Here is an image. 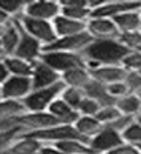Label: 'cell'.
Wrapping results in <instances>:
<instances>
[{
    "mask_svg": "<svg viewBox=\"0 0 141 154\" xmlns=\"http://www.w3.org/2000/svg\"><path fill=\"white\" fill-rule=\"evenodd\" d=\"M121 66L127 72H140L141 71V53L131 51V53L123 59Z\"/></svg>",
    "mask_w": 141,
    "mask_h": 154,
    "instance_id": "cell-34",
    "label": "cell"
},
{
    "mask_svg": "<svg viewBox=\"0 0 141 154\" xmlns=\"http://www.w3.org/2000/svg\"><path fill=\"white\" fill-rule=\"evenodd\" d=\"M95 38L87 31L69 35V37H58L52 45L43 46V53L46 51H68V53H81V51L89 46Z\"/></svg>",
    "mask_w": 141,
    "mask_h": 154,
    "instance_id": "cell-7",
    "label": "cell"
},
{
    "mask_svg": "<svg viewBox=\"0 0 141 154\" xmlns=\"http://www.w3.org/2000/svg\"><path fill=\"white\" fill-rule=\"evenodd\" d=\"M42 154H66V152L57 149V148L52 146V145H45V146L42 148Z\"/></svg>",
    "mask_w": 141,
    "mask_h": 154,
    "instance_id": "cell-41",
    "label": "cell"
},
{
    "mask_svg": "<svg viewBox=\"0 0 141 154\" xmlns=\"http://www.w3.org/2000/svg\"><path fill=\"white\" fill-rule=\"evenodd\" d=\"M52 25H54L57 37H69V35H75V34L87 31V22L72 20L69 17H65L63 14L55 17L52 20Z\"/></svg>",
    "mask_w": 141,
    "mask_h": 154,
    "instance_id": "cell-18",
    "label": "cell"
},
{
    "mask_svg": "<svg viewBox=\"0 0 141 154\" xmlns=\"http://www.w3.org/2000/svg\"><path fill=\"white\" fill-rule=\"evenodd\" d=\"M25 16L32 19H40L52 22L55 17L61 14L60 2H52V0H37V2H28L23 11Z\"/></svg>",
    "mask_w": 141,
    "mask_h": 154,
    "instance_id": "cell-11",
    "label": "cell"
},
{
    "mask_svg": "<svg viewBox=\"0 0 141 154\" xmlns=\"http://www.w3.org/2000/svg\"><path fill=\"white\" fill-rule=\"evenodd\" d=\"M19 123L23 128L25 133L42 131V130H48V128H52L57 125H63L49 111H40V112H28L26 111L19 117Z\"/></svg>",
    "mask_w": 141,
    "mask_h": 154,
    "instance_id": "cell-8",
    "label": "cell"
},
{
    "mask_svg": "<svg viewBox=\"0 0 141 154\" xmlns=\"http://www.w3.org/2000/svg\"><path fill=\"white\" fill-rule=\"evenodd\" d=\"M121 116H123V114L120 112V109H118L117 106H115V105H110V106H101V109L98 111V114L95 116V117L100 120L101 125L106 126V125L113 123L115 120H118Z\"/></svg>",
    "mask_w": 141,
    "mask_h": 154,
    "instance_id": "cell-30",
    "label": "cell"
},
{
    "mask_svg": "<svg viewBox=\"0 0 141 154\" xmlns=\"http://www.w3.org/2000/svg\"><path fill=\"white\" fill-rule=\"evenodd\" d=\"M120 29L121 34L124 32H137L141 31V11H134V12H124L121 16H117L112 19Z\"/></svg>",
    "mask_w": 141,
    "mask_h": 154,
    "instance_id": "cell-22",
    "label": "cell"
},
{
    "mask_svg": "<svg viewBox=\"0 0 141 154\" xmlns=\"http://www.w3.org/2000/svg\"><path fill=\"white\" fill-rule=\"evenodd\" d=\"M22 133H25L23 128H16V130H9V131H0V151L5 148L9 149L11 145L20 137Z\"/></svg>",
    "mask_w": 141,
    "mask_h": 154,
    "instance_id": "cell-35",
    "label": "cell"
},
{
    "mask_svg": "<svg viewBox=\"0 0 141 154\" xmlns=\"http://www.w3.org/2000/svg\"><path fill=\"white\" fill-rule=\"evenodd\" d=\"M87 32L94 38H118L121 34L112 19H89Z\"/></svg>",
    "mask_w": 141,
    "mask_h": 154,
    "instance_id": "cell-16",
    "label": "cell"
},
{
    "mask_svg": "<svg viewBox=\"0 0 141 154\" xmlns=\"http://www.w3.org/2000/svg\"><path fill=\"white\" fill-rule=\"evenodd\" d=\"M115 106L120 109V112L123 116L137 117V116L141 112V99L137 94L131 93V94H127V96L118 99L117 103H115Z\"/></svg>",
    "mask_w": 141,
    "mask_h": 154,
    "instance_id": "cell-26",
    "label": "cell"
},
{
    "mask_svg": "<svg viewBox=\"0 0 141 154\" xmlns=\"http://www.w3.org/2000/svg\"><path fill=\"white\" fill-rule=\"evenodd\" d=\"M43 146H45V143L40 142V140L20 134V137L11 145L9 152H12V154H37L42 151Z\"/></svg>",
    "mask_w": 141,
    "mask_h": 154,
    "instance_id": "cell-23",
    "label": "cell"
},
{
    "mask_svg": "<svg viewBox=\"0 0 141 154\" xmlns=\"http://www.w3.org/2000/svg\"><path fill=\"white\" fill-rule=\"evenodd\" d=\"M5 65L11 75H22V77H32L34 63L26 62L23 59H19L16 56H6L3 59Z\"/></svg>",
    "mask_w": 141,
    "mask_h": 154,
    "instance_id": "cell-25",
    "label": "cell"
},
{
    "mask_svg": "<svg viewBox=\"0 0 141 154\" xmlns=\"http://www.w3.org/2000/svg\"><path fill=\"white\" fill-rule=\"evenodd\" d=\"M138 149H140V154H141V145H140V146H138Z\"/></svg>",
    "mask_w": 141,
    "mask_h": 154,
    "instance_id": "cell-46",
    "label": "cell"
},
{
    "mask_svg": "<svg viewBox=\"0 0 141 154\" xmlns=\"http://www.w3.org/2000/svg\"><path fill=\"white\" fill-rule=\"evenodd\" d=\"M43 63L51 66L58 74H65L69 69L86 66V59L81 56V53H68V51H46L40 56Z\"/></svg>",
    "mask_w": 141,
    "mask_h": 154,
    "instance_id": "cell-4",
    "label": "cell"
},
{
    "mask_svg": "<svg viewBox=\"0 0 141 154\" xmlns=\"http://www.w3.org/2000/svg\"><path fill=\"white\" fill-rule=\"evenodd\" d=\"M22 28L25 29V32H28L29 35H32L34 38H37L43 46L48 45H52L57 40V34L54 29V25L52 22H48V20H40V19H32L28 16H19L17 17Z\"/></svg>",
    "mask_w": 141,
    "mask_h": 154,
    "instance_id": "cell-5",
    "label": "cell"
},
{
    "mask_svg": "<svg viewBox=\"0 0 141 154\" xmlns=\"http://www.w3.org/2000/svg\"><path fill=\"white\" fill-rule=\"evenodd\" d=\"M66 85L61 80L49 88H42V89H34V91L23 99V105L28 112H40V111H48L49 106L52 105V102L57 100L61 93L65 91Z\"/></svg>",
    "mask_w": 141,
    "mask_h": 154,
    "instance_id": "cell-3",
    "label": "cell"
},
{
    "mask_svg": "<svg viewBox=\"0 0 141 154\" xmlns=\"http://www.w3.org/2000/svg\"><path fill=\"white\" fill-rule=\"evenodd\" d=\"M25 6H26L25 2H17V0H0V9H3L12 19L22 16L23 11H25Z\"/></svg>",
    "mask_w": 141,
    "mask_h": 154,
    "instance_id": "cell-33",
    "label": "cell"
},
{
    "mask_svg": "<svg viewBox=\"0 0 141 154\" xmlns=\"http://www.w3.org/2000/svg\"><path fill=\"white\" fill-rule=\"evenodd\" d=\"M129 53L131 51L118 38H95L81 51V56L86 60H95L101 65H121Z\"/></svg>",
    "mask_w": 141,
    "mask_h": 154,
    "instance_id": "cell-1",
    "label": "cell"
},
{
    "mask_svg": "<svg viewBox=\"0 0 141 154\" xmlns=\"http://www.w3.org/2000/svg\"><path fill=\"white\" fill-rule=\"evenodd\" d=\"M32 91L34 89H42V88H49L61 80V74L54 71L51 66L42 60L34 62V71H32Z\"/></svg>",
    "mask_w": 141,
    "mask_h": 154,
    "instance_id": "cell-13",
    "label": "cell"
},
{
    "mask_svg": "<svg viewBox=\"0 0 141 154\" xmlns=\"http://www.w3.org/2000/svg\"><path fill=\"white\" fill-rule=\"evenodd\" d=\"M22 25L19 19H11L9 23H6L0 31V43L5 51L6 56H14L16 49L20 43V37H22Z\"/></svg>",
    "mask_w": 141,
    "mask_h": 154,
    "instance_id": "cell-14",
    "label": "cell"
},
{
    "mask_svg": "<svg viewBox=\"0 0 141 154\" xmlns=\"http://www.w3.org/2000/svg\"><path fill=\"white\" fill-rule=\"evenodd\" d=\"M11 19H12V17H9L3 9H0V28L5 26L6 23H9V22H11Z\"/></svg>",
    "mask_w": 141,
    "mask_h": 154,
    "instance_id": "cell-42",
    "label": "cell"
},
{
    "mask_svg": "<svg viewBox=\"0 0 141 154\" xmlns=\"http://www.w3.org/2000/svg\"><path fill=\"white\" fill-rule=\"evenodd\" d=\"M48 111L52 114L54 117H57L60 120V123H63V125H74L80 117V112L74 108H71L61 97L54 100Z\"/></svg>",
    "mask_w": 141,
    "mask_h": 154,
    "instance_id": "cell-19",
    "label": "cell"
},
{
    "mask_svg": "<svg viewBox=\"0 0 141 154\" xmlns=\"http://www.w3.org/2000/svg\"><path fill=\"white\" fill-rule=\"evenodd\" d=\"M126 83L129 86L131 93L137 94L141 89V72H129L126 77Z\"/></svg>",
    "mask_w": 141,
    "mask_h": 154,
    "instance_id": "cell-38",
    "label": "cell"
},
{
    "mask_svg": "<svg viewBox=\"0 0 141 154\" xmlns=\"http://www.w3.org/2000/svg\"><path fill=\"white\" fill-rule=\"evenodd\" d=\"M26 112L23 102L20 100H0V122L12 119V117H19V116Z\"/></svg>",
    "mask_w": 141,
    "mask_h": 154,
    "instance_id": "cell-27",
    "label": "cell"
},
{
    "mask_svg": "<svg viewBox=\"0 0 141 154\" xmlns=\"http://www.w3.org/2000/svg\"><path fill=\"white\" fill-rule=\"evenodd\" d=\"M137 96H138V97H140V99H141V89H140V91H138V93H137Z\"/></svg>",
    "mask_w": 141,
    "mask_h": 154,
    "instance_id": "cell-45",
    "label": "cell"
},
{
    "mask_svg": "<svg viewBox=\"0 0 141 154\" xmlns=\"http://www.w3.org/2000/svg\"><path fill=\"white\" fill-rule=\"evenodd\" d=\"M106 88H107V93H109L115 100H118V99H121V97H124V96H127V94H131V89H129V86H127L126 80L112 83V85H106Z\"/></svg>",
    "mask_w": 141,
    "mask_h": 154,
    "instance_id": "cell-37",
    "label": "cell"
},
{
    "mask_svg": "<svg viewBox=\"0 0 141 154\" xmlns=\"http://www.w3.org/2000/svg\"><path fill=\"white\" fill-rule=\"evenodd\" d=\"M140 72H141V71H140Z\"/></svg>",
    "mask_w": 141,
    "mask_h": 154,
    "instance_id": "cell-48",
    "label": "cell"
},
{
    "mask_svg": "<svg viewBox=\"0 0 141 154\" xmlns=\"http://www.w3.org/2000/svg\"><path fill=\"white\" fill-rule=\"evenodd\" d=\"M52 146L66 154H95L87 143L80 142V140H63V142L52 143Z\"/></svg>",
    "mask_w": 141,
    "mask_h": 154,
    "instance_id": "cell-28",
    "label": "cell"
},
{
    "mask_svg": "<svg viewBox=\"0 0 141 154\" xmlns=\"http://www.w3.org/2000/svg\"><path fill=\"white\" fill-rule=\"evenodd\" d=\"M121 143H124L121 133L112 130V128L103 126L97 136H94L89 142V146L95 154H106L109 151H112L113 148L120 146Z\"/></svg>",
    "mask_w": 141,
    "mask_h": 154,
    "instance_id": "cell-10",
    "label": "cell"
},
{
    "mask_svg": "<svg viewBox=\"0 0 141 154\" xmlns=\"http://www.w3.org/2000/svg\"><path fill=\"white\" fill-rule=\"evenodd\" d=\"M106 154H140V149H138V146H135V145H129V143H121L120 146H117V148H113L112 151H109V152H106Z\"/></svg>",
    "mask_w": 141,
    "mask_h": 154,
    "instance_id": "cell-39",
    "label": "cell"
},
{
    "mask_svg": "<svg viewBox=\"0 0 141 154\" xmlns=\"http://www.w3.org/2000/svg\"><path fill=\"white\" fill-rule=\"evenodd\" d=\"M22 37H20V43L16 49L14 56L19 57V59H23L26 62H37L40 59V56L43 54V45L34 38L32 35H29L28 32H25V29L22 28Z\"/></svg>",
    "mask_w": 141,
    "mask_h": 154,
    "instance_id": "cell-12",
    "label": "cell"
},
{
    "mask_svg": "<svg viewBox=\"0 0 141 154\" xmlns=\"http://www.w3.org/2000/svg\"><path fill=\"white\" fill-rule=\"evenodd\" d=\"M91 79H92L91 72H89V69L86 66H78V68L69 69L65 74H61V82L71 88H81L83 89Z\"/></svg>",
    "mask_w": 141,
    "mask_h": 154,
    "instance_id": "cell-21",
    "label": "cell"
},
{
    "mask_svg": "<svg viewBox=\"0 0 141 154\" xmlns=\"http://www.w3.org/2000/svg\"><path fill=\"white\" fill-rule=\"evenodd\" d=\"M26 137H32L43 142L45 145H52L57 142H63V140H80L89 145L91 139L83 137L78 131L75 130L74 125H57L48 130H42V131H28V133H22Z\"/></svg>",
    "mask_w": 141,
    "mask_h": 154,
    "instance_id": "cell-2",
    "label": "cell"
},
{
    "mask_svg": "<svg viewBox=\"0 0 141 154\" xmlns=\"http://www.w3.org/2000/svg\"><path fill=\"white\" fill-rule=\"evenodd\" d=\"M74 126H75V130L86 139H92L94 136H97L101 130H103V125H101L100 120L97 117H94V116H80L78 120L74 123Z\"/></svg>",
    "mask_w": 141,
    "mask_h": 154,
    "instance_id": "cell-24",
    "label": "cell"
},
{
    "mask_svg": "<svg viewBox=\"0 0 141 154\" xmlns=\"http://www.w3.org/2000/svg\"><path fill=\"white\" fill-rule=\"evenodd\" d=\"M91 72V77L94 80L103 83V85H112L117 82H123L126 80L127 72L121 65H103L100 66L95 71H89Z\"/></svg>",
    "mask_w": 141,
    "mask_h": 154,
    "instance_id": "cell-17",
    "label": "cell"
},
{
    "mask_svg": "<svg viewBox=\"0 0 141 154\" xmlns=\"http://www.w3.org/2000/svg\"><path fill=\"white\" fill-rule=\"evenodd\" d=\"M100 109H101V105L97 100H94L91 97H84V100L81 102V105L78 108V112H80V116H94L95 117Z\"/></svg>",
    "mask_w": 141,
    "mask_h": 154,
    "instance_id": "cell-36",
    "label": "cell"
},
{
    "mask_svg": "<svg viewBox=\"0 0 141 154\" xmlns=\"http://www.w3.org/2000/svg\"><path fill=\"white\" fill-rule=\"evenodd\" d=\"M32 93V79L22 75H11L2 85V97L5 100H23Z\"/></svg>",
    "mask_w": 141,
    "mask_h": 154,
    "instance_id": "cell-9",
    "label": "cell"
},
{
    "mask_svg": "<svg viewBox=\"0 0 141 154\" xmlns=\"http://www.w3.org/2000/svg\"><path fill=\"white\" fill-rule=\"evenodd\" d=\"M121 136H123V140H124L126 143L140 146V145H141V125L135 120L134 123H131V125L121 133Z\"/></svg>",
    "mask_w": 141,
    "mask_h": 154,
    "instance_id": "cell-31",
    "label": "cell"
},
{
    "mask_svg": "<svg viewBox=\"0 0 141 154\" xmlns=\"http://www.w3.org/2000/svg\"><path fill=\"white\" fill-rule=\"evenodd\" d=\"M141 11V2L138 0H113V2H103L98 8L92 9L91 19H115L124 12Z\"/></svg>",
    "mask_w": 141,
    "mask_h": 154,
    "instance_id": "cell-6",
    "label": "cell"
},
{
    "mask_svg": "<svg viewBox=\"0 0 141 154\" xmlns=\"http://www.w3.org/2000/svg\"><path fill=\"white\" fill-rule=\"evenodd\" d=\"M83 91L86 94V97H91L94 100H97L101 106H110V105H115L117 100H115L109 93H107V88L106 85L100 83L94 79L89 80V83L83 88Z\"/></svg>",
    "mask_w": 141,
    "mask_h": 154,
    "instance_id": "cell-20",
    "label": "cell"
},
{
    "mask_svg": "<svg viewBox=\"0 0 141 154\" xmlns=\"http://www.w3.org/2000/svg\"><path fill=\"white\" fill-rule=\"evenodd\" d=\"M135 120H137V122H138V123L141 125V112H140V114L137 116V117H135Z\"/></svg>",
    "mask_w": 141,
    "mask_h": 154,
    "instance_id": "cell-43",
    "label": "cell"
},
{
    "mask_svg": "<svg viewBox=\"0 0 141 154\" xmlns=\"http://www.w3.org/2000/svg\"><path fill=\"white\" fill-rule=\"evenodd\" d=\"M60 97L65 100L71 108H74V109L78 111V108H80V105H81V102L84 100L86 94H84V91H83L81 88H71V86H66L65 91L61 93Z\"/></svg>",
    "mask_w": 141,
    "mask_h": 154,
    "instance_id": "cell-29",
    "label": "cell"
},
{
    "mask_svg": "<svg viewBox=\"0 0 141 154\" xmlns=\"http://www.w3.org/2000/svg\"><path fill=\"white\" fill-rule=\"evenodd\" d=\"M61 14L72 20L78 22H89L91 19V6L87 0H61Z\"/></svg>",
    "mask_w": 141,
    "mask_h": 154,
    "instance_id": "cell-15",
    "label": "cell"
},
{
    "mask_svg": "<svg viewBox=\"0 0 141 154\" xmlns=\"http://www.w3.org/2000/svg\"><path fill=\"white\" fill-rule=\"evenodd\" d=\"M118 40L129 49V51H135V53H141V31L137 32H124L120 34Z\"/></svg>",
    "mask_w": 141,
    "mask_h": 154,
    "instance_id": "cell-32",
    "label": "cell"
},
{
    "mask_svg": "<svg viewBox=\"0 0 141 154\" xmlns=\"http://www.w3.org/2000/svg\"><path fill=\"white\" fill-rule=\"evenodd\" d=\"M9 77H11V74H9L6 65H5V62L0 60V85H3V83L9 79Z\"/></svg>",
    "mask_w": 141,
    "mask_h": 154,
    "instance_id": "cell-40",
    "label": "cell"
},
{
    "mask_svg": "<svg viewBox=\"0 0 141 154\" xmlns=\"http://www.w3.org/2000/svg\"><path fill=\"white\" fill-rule=\"evenodd\" d=\"M37 154H42V151H40V152H37Z\"/></svg>",
    "mask_w": 141,
    "mask_h": 154,
    "instance_id": "cell-47",
    "label": "cell"
},
{
    "mask_svg": "<svg viewBox=\"0 0 141 154\" xmlns=\"http://www.w3.org/2000/svg\"><path fill=\"white\" fill-rule=\"evenodd\" d=\"M0 100H3V97H2V85H0Z\"/></svg>",
    "mask_w": 141,
    "mask_h": 154,
    "instance_id": "cell-44",
    "label": "cell"
}]
</instances>
